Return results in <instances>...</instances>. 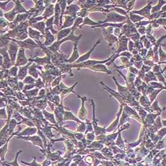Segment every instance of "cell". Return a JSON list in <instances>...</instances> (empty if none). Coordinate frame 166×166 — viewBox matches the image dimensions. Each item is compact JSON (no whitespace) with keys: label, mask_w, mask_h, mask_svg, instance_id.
<instances>
[{"label":"cell","mask_w":166,"mask_h":166,"mask_svg":"<svg viewBox=\"0 0 166 166\" xmlns=\"http://www.w3.org/2000/svg\"><path fill=\"white\" fill-rule=\"evenodd\" d=\"M44 36V38H45V41L43 43V45L45 46H51L55 42V36L51 32L48 30H45V32Z\"/></svg>","instance_id":"obj_14"},{"label":"cell","mask_w":166,"mask_h":166,"mask_svg":"<svg viewBox=\"0 0 166 166\" xmlns=\"http://www.w3.org/2000/svg\"><path fill=\"white\" fill-rule=\"evenodd\" d=\"M129 70H130V72L131 73H133V74H135V75H136H136L138 76V73H139V70H138L136 67H133V66H131V67H129Z\"/></svg>","instance_id":"obj_44"},{"label":"cell","mask_w":166,"mask_h":166,"mask_svg":"<svg viewBox=\"0 0 166 166\" xmlns=\"http://www.w3.org/2000/svg\"><path fill=\"white\" fill-rule=\"evenodd\" d=\"M155 22L162 26L166 31V18H159V19L155 20Z\"/></svg>","instance_id":"obj_35"},{"label":"cell","mask_w":166,"mask_h":166,"mask_svg":"<svg viewBox=\"0 0 166 166\" xmlns=\"http://www.w3.org/2000/svg\"><path fill=\"white\" fill-rule=\"evenodd\" d=\"M165 84H164V86L166 88V77L165 76Z\"/></svg>","instance_id":"obj_49"},{"label":"cell","mask_w":166,"mask_h":166,"mask_svg":"<svg viewBox=\"0 0 166 166\" xmlns=\"http://www.w3.org/2000/svg\"><path fill=\"white\" fill-rule=\"evenodd\" d=\"M79 9L80 7L77 4H72L66 8V11L65 12L64 15H69V16L76 18Z\"/></svg>","instance_id":"obj_9"},{"label":"cell","mask_w":166,"mask_h":166,"mask_svg":"<svg viewBox=\"0 0 166 166\" xmlns=\"http://www.w3.org/2000/svg\"><path fill=\"white\" fill-rule=\"evenodd\" d=\"M18 45L14 41H12L10 42L8 46V53L10 56V58L11 59L12 63L13 65L14 64L15 65V60H16V57H17V51L18 49Z\"/></svg>","instance_id":"obj_6"},{"label":"cell","mask_w":166,"mask_h":166,"mask_svg":"<svg viewBox=\"0 0 166 166\" xmlns=\"http://www.w3.org/2000/svg\"><path fill=\"white\" fill-rule=\"evenodd\" d=\"M28 34L31 38L36 40V41L38 43L41 42L40 38L41 37H42V36H41V32L40 31L34 30L32 27H29L28 28Z\"/></svg>","instance_id":"obj_20"},{"label":"cell","mask_w":166,"mask_h":166,"mask_svg":"<svg viewBox=\"0 0 166 166\" xmlns=\"http://www.w3.org/2000/svg\"><path fill=\"white\" fill-rule=\"evenodd\" d=\"M165 4H166V1H164V0H159V1L157 2V4L152 7L151 13L152 14V13H155L160 12L162 7Z\"/></svg>","instance_id":"obj_23"},{"label":"cell","mask_w":166,"mask_h":166,"mask_svg":"<svg viewBox=\"0 0 166 166\" xmlns=\"http://www.w3.org/2000/svg\"><path fill=\"white\" fill-rule=\"evenodd\" d=\"M8 25L9 23L3 18V17H1V31H2L3 28L5 29L6 27L8 26Z\"/></svg>","instance_id":"obj_43"},{"label":"cell","mask_w":166,"mask_h":166,"mask_svg":"<svg viewBox=\"0 0 166 166\" xmlns=\"http://www.w3.org/2000/svg\"><path fill=\"white\" fill-rule=\"evenodd\" d=\"M130 40L127 38L124 35H121L119 37L118 41V48L114 51L116 54H120L122 52L128 51V42Z\"/></svg>","instance_id":"obj_5"},{"label":"cell","mask_w":166,"mask_h":166,"mask_svg":"<svg viewBox=\"0 0 166 166\" xmlns=\"http://www.w3.org/2000/svg\"><path fill=\"white\" fill-rule=\"evenodd\" d=\"M15 15H16V13H15L13 10H12L10 12L5 13L4 14V17H5V18L8 22H13L15 21L14 18H15Z\"/></svg>","instance_id":"obj_31"},{"label":"cell","mask_w":166,"mask_h":166,"mask_svg":"<svg viewBox=\"0 0 166 166\" xmlns=\"http://www.w3.org/2000/svg\"><path fill=\"white\" fill-rule=\"evenodd\" d=\"M162 91V89H154V91L149 95L150 102H152L153 100H154V99L157 97V96Z\"/></svg>","instance_id":"obj_33"},{"label":"cell","mask_w":166,"mask_h":166,"mask_svg":"<svg viewBox=\"0 0 166 166\" xmlns=\"http://www.w3.org/2000/svg\"><path fill=\"white\" fill-rule=\"evenodd\" d=\"M79 41H76L75 43H73V45H74V48H73V51L72 53L71 57L69 59H67L66 62L69 63V64H72L73 62H74L75 61L76 62L79 57V55L78 53V44Z\"/></svg>","instance_id":"obj_11"},{"label":"cell","mask_w":166,"mask_h":166,"mask_svg":"<svg viewBox=\"0 0 166 166\" xmlns=\"http://www.w3.org/2000/svg\"><path fill=\"white\" fill-rule=\"evenodd\" d=\"M100 24L99 22H95V21H93L92 20H91L90 18L88 17H85V18L84 19V21H83V23L82 24V25L79 27V28H81L83 26H85V25H87V26H96L97 25Z\"/></svg>","instance_id":"obj_29"},{"label":"cell","mask_w":166,"mask_h":166,"mask_svg":"<svg viewBox=\"0 0 166 166\" xmlns=\"http://www.w3.org/2000/svg\"><path fill=\"white\" fill-rule=\"evenodd\" d=\"M38 67V65H36V64H33L32 65L30 66L29 69V74L34 77L35 79L38 78V75L40 74V73L38 72V71L36 70V68Z\"/></svg>","instance_id":"obj_27"},{"label":"cell","mask_w":166,"mask_h":166,"mask_svg":"<svg viewBox=\"0 0 166 166\" xmlns=\"http://www.w3.org/2000/svg\"><path fill=\"white\" fill-rule=\"evenodd\" d=\"M18 67L15 65L13 66V67H12L10 69V70H9V75L11 76V77H13V78H16L17 77V74L18 73Z\"/></svg>","instance_id":"obj_34"},{"label":"cell","mask_w":166,"mask_h":166,"mask_svg":"<svg viewBox=\"0 0 166 166\" xmlns=\"http://www.w3.org/2000/svg\"><path fill=\"white\" fill-rule=\"evenodd\" d=\"M148 85L150 86L151 87H152L154 89H166V88L164 86V85L161 83H159L158 81H152V82H150Z\"/></svg>","instance_id":"obj_30"},{"label":"cell","mask_w":166,"mask_h":166,"mask_svg":"<svg viewBox=\"0 0 166 166\" xmlns=\"http://www.w3.org/2000/svg\"><path fill=\"white\" fill-rule=\"evenodd\" d=\"M146 36V38H147V39H148L149 41H150V42L152 44V45H155V43H156V41H157V40H156V39L155 38V37L152 35V34H150V35H145Z\"/></svg>","instance_id":"obj_38"},{"label":"cell","mask_w":166,"mask_h":166,"mask_svg":"<svg viewBox=\"0 0 166 166\" xmlns=\"http://www.w3.org/2000/svg\"><path fill=\"white\" fill-rule=\"evenodd\" d=\"M162 122H163V125L164 126H166V120H163Z\"/></svg>","instance_id":"obj_48"},{"label":"cell","mask_w":166,"mask_h":166,"mask_svg":"<svg viewBox=\"0 0 166 166\" xmlns=\"http://www.w3.org/2000/svg\"><path fill=\"white\" fill-rule=\"evenodd\" d=\"M55 13V6L54 4H50L45 10V12L43 13V17L45 19L47 20L48 18L53 16Z\"/></svg>","instance_id":"obj_19"},{"label":"cell","mask_w":166,"mask_h":166,"mask_svg":"<svg viewBox=\"0 0 166 166\" xmlns=\"http://www.w3.org/2000/svg\"><path fill=\"white\" fill-rule=\"evenodd\" d=\"M61 79H62L61 77H59V78H57L56 79H55L54 81L52 82V83H51V86H52L53 87L59 86V84L60 83Z\"/></svg>","instance_id":"obj_45"},{"label":"cell","mask_w":166,"mask_h":166,"mask_svg":"<svg viewBox=\"0 0 166 166\" xmlns=\"http://www.w3.org/2000/svg\"><path fill=\"white\" fill-rule=\"evenodd\" d=\"M152 67H149V66H147V65H143V66H142V67L141 68V71H142L143 72H144V73H147V72H150V71H151V70H152Z\"/></svg>","instance_id":"obj_41"},{"label":"cell","mask_w":166,"mask_h":166,"mask_svg":"<svg viewBox=\"0 0 166 166\" xmlns=\"http://www.w3.org/2000/svg\"><path fill=\"white\" fill-rule=\"evenodd\" d=\"M31 64H32V62H29L26 65L19 67V69H18L19 70H18V76H17L18 79L22 81L24 79V78L27 75V70H29V69Z\"/></svg>","instance_id":"obj_15"},{"label":"cell","mask_w":166,"mask_h":166,"mask_svg":"<svg viewBox=\"0 0 166 166\" xmlns=\"http://www.w3.org/2000/svg\"><path fill=\"white\" fill-rule=\"evenodd\" d=\"M54 18H55V17L53 15L51 17L48 18V19L46 21V22H45V24H46V30H48V31L51 30L53 34H57L58 32L54 31L53 27V26L54 24Z\"/></svg>","instance_id":"obj_24"},{"label":"cell","mask_w":166,"mask_h":166,"mask_svg":"<svg viewBox=\"0 0 166 166\" xmlns=\"http://www.w3.org/2000/svg\"><path fill=\"white\" fill-rule=\"evenodd\" d=\"M76 29H74L72 31V32L70 33V34L67 37V38L62 40L61 41H55L54 43L48 47V49L53 53H58V51H59V48H60V46L61 45L62 43H63L64 42H65L67 41H72L73 43H75L76 41H79L81 39V38L82 37V34H81L80 36H76L74 34V32Z\"/></svg>","instance_id":"obj_1"},{"label":"cell","mask_w":166,"mask_h":166,"mask_svg":"<svg viewBox=\"0 0 166 166\" xmlns=\"http://www.w3.org/2000/svg\"><path fill=\"white\" fill-rule=\"evenodd\" d=\"M36 82V80H35V79L32 78L31 76L26 77V79L23 81L24 84H34Z\"/></svg>","instance_id":"obj_36"},{"label":"cell","mask_w":166,"mask_h":166,"mask_svg":"<svg viewBox=\"0 0 166 166\" xmlns=\"http://www.w3.org/2000/svg\"><path fill=\"white\" fill-rule=\"evenodd\" d=\"M101 43V40H98L97 41V43L94 45V46H93V48H91V50H90L89 51H88L86 54L83 55L81 57H80L79 58V59H78L76 62H75V64H81V63H83V62H84L88 60L89 59V57H90V55H91V53L93 51V50L95 49V48L97 47V46L99 43Z\"/></svg>","instance_id":"obj_10"},{"label":"cell","mask_w":166,"mask_h":166,"mask_svg":"<svg viewBox=\"0 0 166 166\" xmlns=\"http://www.w3.org/2000/svg\"><path fill=\"white\" fill-rule=\"evenodd\" d=\"M8 39L17 43L18 46H20L21 48H22L24 49H29L32 51L36 48H40L38 44H37L35 41H34L31 38H27V40L24 41H17V40H15L14 39H11V38H8Z\"/></svg>","instance_id":"obj_3"},{"label":"cell","mask_w":166,"mask_h":166,"mask_svg":"<svg viewBox=\"0 0 166 166\" xmlns=\"http://www.w3.org/2000/svg\"><path fill=\"white\" fill-rule=\"evenodd\" d=\"M140 103L145 107H149L150 104V101L149 100L146 95H143L140 98Z\"/></svg>","instance_id":"obj_32"},{"label":"cell","mask_w":166,"mask_h":166,"mask_svg":"<svg viewBox=\"0 0 166 166\" xmlns=\"http://www.w3.org/2000/svg\"><path fill=\"white\" fill-rule=\"evenodd\" d=\"M129 18H130V21L135 24L142 21L145 18V17H141V16L136 15V14H134L131 12L129 13Z\"/></svg>","instance_id":"obj_25"},{"label":"cell","mask_w":166,"mask_h":166,"mask_svg":"<svg viewBox=\"0 0 166 166\" xmlns=\"http://www.w3.org/2000/svg\"><path fill=\"white\" fill-rule=\"evenodd\" d=\"M165 90H166V89H165Z\"/></svg>","instance_id":"obj_50"},{"label":"cell","mask_w":166,"mask_h":166,"mask_svg":"<svg viewBox=\"0 0 166 166\" xmlns=\"http://www.w3.org/2000/svg\"><path fill=\"white\" fill-rule=\"evenodd\" d=\"M61 17V8L59 4V2L57 1V3L55 5V15H54V24L58 27L59 30L60 29V20Z\"/></svg>","instance_id":"obj_12"},{"label":"cell","mask_w":166,"mask_h":166,"mask_svg":"<svg viewBox=\"0 0 166 166\" xmlns=\"http://www.w3.org/2000/svg\"><path fill=\"white\" fill-rule=\"evenodd\" d=\"M159 64L160 65L162 64H166V53L164 52L162 50V45L160 46L159 49Z\"/></svg>","instance_id":"obj_28"},{"label":"cell","mask_w":166,"mask_h":166,"mask_svg":"<svg viewBox=\"0 0 166 166\" xmlns=\"http://www.w3.org/2000/svg\"><path fill=\"white\" fill-rule=\"evenodd\" d=\"M128 17H125L117 13L116 12L111 11L107 15V18L105 21L99 22L100 24L104 23H111V24H121L126 22Z\"/></svg>","instance_id":"obj_2"},{"label":"cell","mask_w":166,"mask_h":166,"mask_svg":"<svg viewBox=\"0 0 166 166\" xmlns=\"http://www.w3.org/2000/svg\"><path fill=\"white\" fill-rule=\"evenodd\" d=\"M161 13H164V12H166V4L162 7V10H161V11L160 12Z\"/></svg>","instance_id":"obj_47"},{"label":"cell","mask_w":166,"mask_h":166,"mask_svg":"<svg viewBox=\"0 0 166 166\" xmlns=\"http://www.w3.org/2000/svg\"><path fill=\"white\" fill-rule=\"evenodd\" d=\"M76 26L73 25L72 27H69V28H67V29H62V30H60L58 32H57V41H61L62 40L67 38V37H68L70 33L72 32V30L74 29H76Z\"/></svg>","instance_id":"obj_8"},{"label":"cell","mask_w":166,"mask_h":166,"mask_svg":"<svg viewBox=\"0 0 166 166\" xmlns=\"http://www.w3.org/2000/svg\"><path fill=\"white\" fill-rule=\"evenodd\" d=\"M143 81L145 82L146 84H149L150 82L158 81L156 78V76L155 75V74L151 70L145 74V75L143 79Z\"/></svg>","instance_id":"obj_21"},{"label":"cell","mask_w":166,"mask_h":166,"mask_svg":"<svg viewBox=\"0 0 166 166\" xmlns=\"http://www.w3.org/2000/svg\"><path fill=\"white\" fill-rule=\"evenodd\" d=\"M152 71L155 74H157V73H159L160 72H162L163 71V69H161V67H160V64H156L152 68Z\"/></svg>","instance_id":"obj_37"},{"label":"cell","mask_w":166,"mask_h":166,"mask_svg":"<svg viewBox=\"0 0 166 166\" xmlns=\"http://www.w3.org/2000/svg\"><path fill=\"white\" fill-rule=\"evenodd\" d=\"M88 69L97 72H103L106 74H112V72L108 70L107 69V67L104 64H98L93 67H89Z\"/></svg>","instance_id":"obj_16"},{"label":"cell","mask_w":166,"mask_h":166,"mask_svg":"<svg viewBox=\"0 0 166 166\" xmlns=\"http://www.w3.org/2000/svg\"><path fill=\"white\" fill-rule=\"evenodd\" d=\"M28 62V60L26 57L25 55V49L22 48H20L19 51L18 52L17 57L15 62V65L17 67H22L26 65Z\"/></svg>","instance_id":"obj_7"},{"label":"cell","mask_w":166,"mask_h":166,"mask_svg":"<svg viewBox=\"0 0 166 166\" xmlns=\"http://www.w3.org/2000/svg\"><path fill=\"white\" fill-rule=\"evenodd\" d=\"M146 27L145 26H140L137 29V31L140 35L145 36L146 35Z\"/></svg>","instance_id":"obj_39"},{"label":"cell","mask_w":166,"mask_h":166,"mask_svg":"<svg viewBox=\"0 0 166 166\" xmlns=\"http://www.w3.org/2000/svg\"><path fill=\"white\" fill-rule=\"evenodd\" d=\"M148 50H147L145 48H142L141 50H140L139 51V55H140V56L143 59V58H145L146 56V54L147 53H148Z\"/></svg>","instance_id":"obj_40"},{"label":"cell","mask_w":166,"mask_h":166,"mask_svg":"<svg viewBox=\"0 0 166 166\" xmlns=\"http://www.w3.org/2000/svg\"><path fill=\"white\" fill-rule=\"evenodd\" d=\"M104 39L108 43V46H112L113 44L117 43L119 41V38L117 36H116L114 34H108L105 32H102Z\"/></svg>","instance_id":"obj_13"},{"label":"cell","mask_w":166,"mask_h":166,"mask_svg":"<svg viewBox=\"0 0 166 166\" xmlns=\"http://www.w3.org/2000/svg\"><path fill=\"white\" fill-rule=\"evenodd\" d=\"M14 2L15 3V8L13 9V11L15 12V13L19 15V13H28V12L22 7V4L21 3H22V2H20V1H14Z\"/></svg>","instance_id":"obj_22"},{"label":"cell","mask_w":166,"mask_h":166,"mask_svg":"<svg viewBox=\"0 0 166 166\" xmlns=\"http://www.w3.org/2000/svg\"><path fill=\"white\" fill-rule=\"evenodd\" d=\"M65 22L64 23V25L62 26V27L60 28L59 31L62 30V29L71 27L73 26L74 24L75 18L74 17L69 16V15H65Z\"/></svg>","instance_id":"obj_18"},{"label":"cell","mask_w":166,"mask_h":166,"mask_svg":"<svg viewBox=\"0 0 166 166\" xmlns=\"http://www.w3.org/2000/svg\"><path fill=\"white\" fill-rule=\"evenodd\" d=\"M152 108H153L154 110H156V111H157V110H159V112H161V111H162V110H160V108H159V107L158 106V101H155V102L153 103Z\"/></svg>","instance_id":"obj_46"},{"label":"cell","mask_w":166,"mask_h":166,"mask_svg":"<svg viewBox=\"0 0 166 166\" xmlns=\"http://www.w3.org/2000/svg\"><path fill=\"white\" fill-rule=\"evenodd\" d=\"M153 2L151 1H148V3L146 6H145L143 8L139 10H132L131 12L136 14L138 15H140L141 17H143L145 18H146L147 20L150 21V17H151V10L152 7V4Z\"/></svg>","instance_id":"obj_4"},{"label":"cell","mask_w":166,"mask_h":166,"mask_svg":"<svg viewBox=\"0 0 166 166\" xmlns=\"http://www.w3.org/2000/svg\"><path fill=\"white\" fill-rule=\"evenodd\" d=\"M135 48V42L131 41V40L128 42V51L130 52H132Z\"/></svg>","instance_id":"obj_42"},{"label":"cell","mask_w":166,"mask_h":166,"mask_svg":"<svg viewBox=\"0 0 166 166\" xmlns=\"http://www.w3.org/2000/svg\"><path fill=\"white\" fill-rule=\"evenodd\" d=\"M113 79H114L115 83H116V85H117V90H118V93H119L122 97H123L124 98V97L126 98V97H127L130 94V91H129V90H128V89H127V87H126V86H122L120 85V84L118 83V82L117 81V79L115 78V77H113Z\"/></svg>","instance_id":"obj_17"},{"label":"cell","mask_w":166,"mask_h":166,"mask_svg":"<svg viewBox=\"0 0 166 166\" xmlns=\"http://www.w3.org/2000/svg\"><path fill=\"white\" fill-rule=\"evenodd\" d=\"M33 28H35L36 29L39 30V31L43 34L44 35L45 34V28H46V24H45V22H43V21H41V22H37L33 25L31 26Z\"/></svg>","instance_id":"obj_26"}]
</instances>
